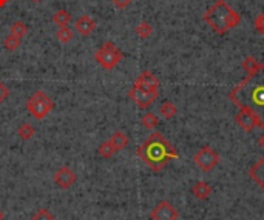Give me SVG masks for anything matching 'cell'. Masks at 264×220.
Returning a JSON list of instances; mask_svg holds the SVG:
<instances>
[{"label": "cell", "instance_id": "obj_1", "mask_svg": "<svg viewBox=\"0 0 264 220\" xmlns=\"http://www.w3.org/2000/svg\"><path fill=\"white\" fill-rule=\"evenodd\" d=\"M228 99L240 109H248L256 117V128L264 130V63L249 72L230 93Z\"/></svg>", "mask_w": 264, "mask_h": 220}, {"label": "cell", "instance_id": "obj_2", "mask_svg": "<svg viewBox=\"0 0 264 220\" xmlns=\"http://www.w3.org/2000/svg\"><path fill=\"white\" fill-rule=\"evenodd\" d=\"M138 156L154 173L162 171L170 160L180 157L174 146L161 133L150 134L148 139L138 148Z\"/></svg>", "mask_w": 264, "mask_h": 220}, {"label": "cell", "instance_id": "obj_3", "mask_svg": "<svg viewBox=\"0 0 264 220\" xmlns=\"http://www.w3.org/2000/svg\"><path fill=\"white\" fill-rule=\"evenodd\" d=\"M202 19L216 34H226L228 29L236 28L240 25L241 15L232 6H228L226 0H216L207 9Z\"/></svg>", "mask_w": 264, "mask_h": 220}, {"label": "cell", "instance_id": "obj_4", "mask_svg": "<svg viewBox=\"0 0 264 220\" xmlns=\"http://www.w3.org/2000/svg\"><path fill=\"white\" fill-rule=\"evenodd\" d=\"M52 108H54V102H52V99L48 94H45L44 91H36V93L26 100V109L30 111V114L38 120L45 119Z\"/></svg>", "mask_w": 264, "mask_h": 220}, {"label": "cell", "instance_id": "obj_5", "mask_svg": "<svg viewBox=\"0 0 264 220\" xmlns=\"http://www.w3.org/2000/svg\"><path fill=\"white\" fill-rule=\"evenodd\" d=\"M122 59H124V52H122L113 42H105L94 52V60L104 69H113Z\"/></svg>", "mask_w": 264, "mask_h": 220}, {"label": "cell", "instance_id": "obj_6", "mask_svg": "<svg viewBox=\"0 0 264 220\" xmlns=\"http://www.w3.org/2000/svg\"><path fill=\"white\" fill-rule=\"evenodd\" d=\"M193 162H195V165L201 171L210 173L218 165L220 156L214 148H210V146H202V148L195 154V157H193Z\"/></svg>", "mask_w": 264, "mask_h": 220}, {"label": "cell", "instance_id": "obj_7", "mask_svg": "<svg viewBox=\"0 0 264 220\" xmlns=\"http://www.w3.org/2000/svg\"><path fill=\"white\" fill-rule=\"evenodd\" d=\"M128 97L139 106V108H148L152 103H154V100L158 99V93H152V91H147L144 88H140L138 85H133V88L128 91Z\"/></svg>", "mask_w": 264, "mask_h": 220}, {"label": "cell", "instance_id": "obj_8", "mask_svg": "<svg viewBox=\"0 0 264 220\" xmlns=\"http://www.w3.org/2000/svg\"><path fill=\"white\" fill-rule=\"evenodd\" d=\"M152 220H178L180 213L170 202L161 200L153 210H152Z\"/></svg>", "mask_w": 264, "mask_h": 220}, {"label": "cell", "instance_id": "obj_9", "mask_svg": "<svg viewBox=\"0 0 264 220\" xmlns=\"http://www.w3.org/2000/svg\"><path fill=\"white\" fill-rule=\"evenodd\" d=\"M76 174L72 168H68V167H62L59 168L56 173H54V182H56V185L62 190H68V188H72L74 185V182H76Z\"/></svg>", "mask_w": 264, "mask_h": 220}, {"label": "cell", "instance_id": "obj_10", "mask_svg": "<svg viewBox=\"0 0 264 220\" xmlns=\"http://www.w3.org/2000/svg\"><path fill=\"white\" fill-rule=\"evenodd\" d=\"M235 122L246 133H252L258 125L256 117L250 111H248V109H240L238 114L235 116Z\"/></svg>", "mask_w": 264, "mask_h": 220}, {"label": "cell", "instance_id": "obj_11", "mask_svg": "<svg viewBox=\"0 0 264 220\" xmlns=\"http://www.w3.org/2000/svg\"><path fill=\"white\" fill-rule=\"evenodd\" d=\"M134 85L144 88L147 91H152V93H158V89H160V86H161L158 77L153 74V72H150V71H144L142 74L138 77V80L134 82Z\"/></svg>", "mask_w": 264, "mask_h": 220}, {"label": "cell", "instance_id": "obj_12", "mask_svg": "<svg viewBox=\"0 0 264 220\" xmlns=\"http://www.w3.org/2000/svg\"><path fill=\"white\" fill-rule=\"evenodd\" d=\"M74 26H76V29L79 31L80 35H84V37H88V35H90L96 29V22L92 19L90 15L84 14V15H80L79 19L76 20Z\"/></svg>", "mask_w": 264, "mask_h": 220}, {"label": "cell", "instance_id": "obj_13", "mask_svg": "<svg viewBox=\"0 0 264 220\" xmlns=\"http://www.w3.org/2000/svg\"><path fill=\"white\" fill-rule=\"evenodd\" d=\"M249 176L261 190H264V156L249 170Z\"/></svg>", "mask_w": 264, "mask_h": 220}, {"label": "cell", "instance_id": "obj_14", "mask_svg": "<svg viewBox=\"0 0 264 220\" xmlns=\"http://www.w3.org/2000/svg\"><path fill=\"white\" fill-rule=\"evenodd\" d=\"M192 194L195 196L198 200H206L212 194V187L207 182H196L192 188Z\"/></svg>", "mask_w": 264, "mask_h": 220}, {"label": "cell", "instance_id": "obj_15", "mask_svg": "<svg viewBox=\"0 0 264 220\" xmlns=\"http://www.w3.org/2000/svg\"><path fill=\"white\" fill-rule=\"evenodd\" d=\"M110 142H112V145H113L114 151L118 153V151H122L124 148H127V145H128L130 139H128V136H127L124 131H116V133L112 136Z\"/></svg>", "mask_w": 264, "mask_h": 220}, {"label": "cell", "instance_id": "obj_16", "mask_svg": "<svg viewBox=\"0 0 264 220\" xmlns=\"http://www.w3.org/2000/svg\"><path fill=\"white\" fill-rule=\"evenodd\" d=\"M52 22H54L59 28L68 26V23L72 22V14L66 9H59L58 12H54V15H52Z\"/></svg>", "mask_w": 264, "mask_h": 220}, {"label": "cell", "instance_id": "obj_17", "mask_svg": "<svg viewBox=\"0 0 264 220\" xmlns=\"http://www.w3.org/2000/svg\"><path fill=\"white\" fill-rule=\"evenodd\" d=\"M160 111H161V116H162L164 119L170 120V119H173L176 114H178V108L173 105V102L167 100V102H164V103L161 105Z\"/></svg>", "mask_w": 264, "mask_h": 220}, {"label": "cell", "instance_id": "obj_18", "mask_svg": "<svg viewBox=\"0 0 264 220\" xmlns=\"http://www.w3.org/2000/svg\"><path fill=\"white\" fill-rule=\"evenodd\" d=\"M17 134H19V137L22 139V140H31L32 139V136L36 134V128H34L32 125H30V123H22L20 126H19V130H17Z\"/></svg>", "mask_w": 264, "mask_h": 220}, {"label": "cell", "instance_id": "obj_19", "mask_svg": "<svg viewBox=\"0 0 264 220\" xmlns=\"http://www.w3.org/2000/svg\"><path fill=\"white\" fill-rule=\"evenodd\" d=\"M140 123H142V126L147 128V130H154L158 123H160V119H158V116L153 113H146L142 119H140Z\"/></svg>", "mask_w": 264, "mask_h": 220}, {"label": "cell", "instance_id": "obj_20", "mask_svg": "<svg viewBox=\"0 0 264 220\" xmlns=\"http://www.w3.org/2000/svg\"><path fill=\"white\" fill-rule=\"evenodd\" d=\"M136 34H138L139 39L146 40V39H148L150 35L153 34V28H152V25L147 23V22H140V23L136 26Z\"/></svg>", "mask_w": 264, "mask_h": 220}, {"label": "cell", "instance_id": "obj_21", "mask_svg": "<svg viewBox=\"0 0 264 220\" xmlns=\"http://www.w3.org/2000/svg\"><path fill=\"white\" fill-rule=\"evenodd\" d=\"M10 32H11L12 35H16V37L22 39V37H25V34L28 32V26H26L24 22H14V23L10 26Z\"/></svg>", "mask_w": 264, "mask_h": 220}, {"label": "cell", "instance_id": "obj_22", "mask_svg": "<svg viewBox=\"0 0 264 220\" xmlns=\"http://www.w3.org/2000/svg\"><path fill=\"white\" fill-rule=\"evenodd\" d=\"M98 153H99L104 159H110L116 151H114V148H113L112 142H110V140H105V142H102V143L99 145Z\"/></svg>", "mask_w": 264, "mask_h": 220}, {"label": "cell", "instance_id": "obj_23", "mask_svg": "<svg viewBox=\"0 0 264 220\" xmlns=\"http://www.w3.org/2000/svg\"><path fill=\"white\" fill-rule=\"evenodd\" d=\"M56 37L60 43H68V42H72V39H73V31L70 29L68 26L59 28V31L56 32Z\"/></svg>", "mask_w": 264, "mask_h": 220}, {"label": "cell", "instance_id": "obj_24", "mask_svg": "<svg viewBox=\"0 0 264 220\" xmlns=\"http://www.w3.org/2000/svg\"><path fill=\"white\" fill-rule=\"evenodd\" d=\"M4 46H5V49H8V51H16V49H19V46H20V39L19 37H16V35H12V34H10L8 37H5V40H4Z\"/></svg>", "mask_w": 264, "mask_h": 220}, {"label": "cell", "instance_id": "obj_25", "mask_svg": "<svg viewBox=\"0 0 264 220\" xmlns=\"http://www.w3.org/2000/svg\"><path fill=\"white\" fill-rule=\"evenodd\" d=\"M258 65H260V62L254 57V56H248L244 59V62H242V68H244V71L248 72H252L254 69H256L258 68Z\"/></svg>", "mask_w": 264, "mask_h": 220}, {"label": "cell", "instance_id": "obj_26", "mask_svg": "<svg viewBox=\"0 0 264 220\" xmlns=\"http://www.w3.org/2000/svg\"><path fill=\"white\" fill-rule=\"evenodd\" d=\"M31 220H54V216H52L48 210L42 208L31 217Z\"/></svg>", "mask_w": 264, "mask_h": 220}, {"label": "cell", "instance_id": "obj_27", "mask_svg": "<svg viewBox=\"0 0 264 220\" xmlns=\"http://www.w3.org/2000/svg\"><path fill=\"white\" fill-rule=\"evenodd\" d=\"M254 26H255V31L258 34H264V12L256 15V19L254 22Z\"/></svg>", "mask_w": 264, "mask_h": 220}, {"label": "cell", "instance_id": "obj_28", "mask_svg": "<svg viewBox=\"0 0 264 220\" xmlns=\"http://www.w3.org/2000/svg\"><path fill=\"white\" fill-rule=\"evenodd\" d=\"M8 96H10V91H8V88L0 82V103H4L6 99H8Z\"/></svg>", "mask_w": 264, "mask_h": 220}, {"label": "cell", "instance_id": "obj_29", "mask_svg": "<svg viewBox=\"0 0 264 220\" xmlns=\"http://www.w3.org/2000/svg\"><path fill=\"white\" fill-rule=\"evenodd\" d=\"M130 3H132V0H113V5L119 9H124L127 6H130Z\"/></svg>", "mask_w": 264, "mask_h": 220}, {"label": "cell", "instance_id": "obj_30", "mask_svg": "<svg viewBox=\"0 0 264 220\" xmlns=\"http://www.w3.org/2000/svg\"><path fill=\"white\" fill-rule=\"evenodd\" d=\"M258 143H260V146H261V148L264 150V133L260 136V139H258Z\"/></svg>", "mask_w": 264, "mask_h": 220}, {"label": "cell", "instance_id": "obj_31", "mask_svg": "<svg viewBox=\"0 0 264 220\" xmlns=\"http://www.w3.org/2000/svg\"><path fill=\"white\" fill-rule=\"evenodd\" d=\"M8 2H10V0H0V8H4Z\"/></svg>", "mask_w": 264, "mask_h": 220}, {"label": "cell", "instance_id": "obj_32", "mask_svg": "<svg viewBox=\"0 0 264 220\" xmlns=\"http://www.w3.org/2000/svg\"><path fill=\"white\" fill-rule=\"evenodd\" d=\"M2 217H4V216H2V213H0V220H2Z\"/></svg>", "mask_w": 264, "mask_h": 220}]
</instances>
